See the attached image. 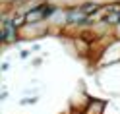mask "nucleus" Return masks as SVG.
Masks as SVG:
<instances>
[{
    "label": "nucleus",
    "mask_w": 120,
    "mask_h": 114,
    "mask_svg": "<svg viewBox=\"0 0 120 114\" xmlns=\"http://www.w3.org/2000/svg\"><path fill=\"white\" fill-rule=\"evenodd\" d=\"M52 12H54V8H52V6H41V8H33L31 12L25 14V23H27V25L39 23V21H43L45 18H49Z\"/></svg>",
    "instance_id": "obj_1"
},
{
    "label": "nucleus",
    "mask_w": 120,
    "mask_h": 114,
    "mask_svg": "<svg viewBox=\"0 0 120 114\" xmlns=\"http://www.w3.org/2000/svg\"><path fill=\"white\" fill-rule=\"evenodd\" d=\"M0 37H2V43L4 44L16 41V37H18V25L14 23V19L4 18V21H2V35H0Z\"/></svg>",
    "instance_id": "obj_2"
},
{
    "label": "nucleus",
    "mask_w": 120,
    "mask_h": 114,
    "mask_svg": "<svg viewBox=\"0 0 120 114\" xmlns=\"http://www.w3.org/2000/svg\"><path fill=\"white\" fill-rule=\"evenodd\" d=\"M66 19H68L70 23H81L83 19H87V14L81 10V8H79V10H78V8H74V10H70V12H68Z\"/></svg>",
    "instance_id": "obj_3"
},
{
    "label": "nucleus",
    "mask_w": 120,
    "mask_h": 114,
    "mask_svg": "<svg viewBox=\"0 0 120 114\" xmlns=\"http://www.w3.org/2000/svg\"><path fill=\"white\" fill-rule=\"evenodd\" d=\"M103 110H105V101L93 99V101H89L87 108H85V114H103Z\"/></svg>",
    "instance_id": "obj_4"
},
{
    "label": "nucleus",
    "mask_w": 120,
    "mask_h": 114,
    "mask_svg": "<svg viewBox=\"0 0 120 114\" xmlns=\"http://www.w3.org/2000/svg\"><path fill=\"white\" fill-rule=\"evenodd\" d=\"M81 10H83V12L87 14V16H89L91 12L99 10V4H95V2H89V4H83V6H81Z\"/></svg>",
    "instance_id": "obj_5"
},
{
    "label": "nucleus",
    "mask_w": 120,
    "mask_h": 114,
    "mask_svg": "<svg viewBox=\"0 0 120 114\" xmlns=\"http://www.w3.org/2000/svg\"><path fill=\"white\" fill-rule=\"evenodd\" d=\"M37 103V99L33 97V99H23V101H21V104H35Z\"/></svg>",
    "instance_id": "obj_6"
},
{
    "label": "nucleus",
    "mask_w": 120,
    "mask_h": 114,
    "mask_svg": "<svg viewBox=\"0 0 120 114\" xmlns=\"http://www.w3.org/2000/svg\"><path fill=\"white\" fill-rule=\"evenodd\" d=\"M8 70H10V64L4 62V64H2V72H8Z\"/></svg>",
    "instance_id": "obj_7"
}]
</instances>
